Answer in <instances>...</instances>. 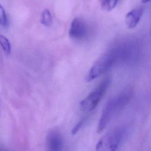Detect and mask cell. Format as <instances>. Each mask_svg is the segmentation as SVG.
<instances>
[{"label":"cell","instance_id":"7c38bea8","mask_svg":"<svg viewBox=\"0 0 151 151\" xmlns=\"http://www.w3.org/2000/svg\"><path fill=\"white\" fill-rule=\"evenodd\" d=\"M0 24L4 28H6L8 26V20L2 5H0Z\"/></svg>","mask_w":151,"mask_h":151},{"label":"cell","instance_id":"8fae6325","mask_svg":"<svg viewBox=\"0 0 151 151\" xmlns=\"http://www.w3.org/2000/svg\"><path fill=\"white\" fill-rule=\"evenodd\" d=\"M88 119V116H85L83 117L73 128L71 133L73 134H77L80 130L85 125V124L87 122V120Z\"/></svg>","mask_w":151,"mask_h":151},{"label":"cell","instance_id":"6da1fadb","mask_svg":"<svg viewBox=\"0 0 151 151\" xmlns=\"http://www.w3.org/2000/svg\"><path fill=\"white\" fill-rule=\"evenodd\" d=\"M132 91L126 90L110 99L105 104L98 123L97 132H102L110 121L129 103L132 97Z\"/></svg>","mask_w":151,"mask_h":151},{"label":"cell","instance_id":"30bf717a","mask_svg":"<svg viewBox=\"0 0 151 151\" xmlns=\"http://www.w3.org/2000/svg\"><path fill=\"white\" fill-rule=\"evenodd\" d=\"M118 0H101V6L106 11H111L116 5Z\"/></svg>","mask_w":151,"mask_h":151},{"label":"cell","instance_id":"8992f818","mask_svg":"<svg viewBox=\"0 0 151 151\" xmlns=\"http://www.w3.org/2000/svg\"><path fill=\"white\" fill-rule=\"evenodd\" d=\"M87 35V27L86 23L79 18H75L71 22L69 29L70 37L77 41L84 40Z\"/></svg>","mask_w":151,"mask_h":151},{"label":"cell","instance_id":"4fadbf2b","mask_svg":"<svg viewBox=\"0 0 151 151\" xmlns=\"http://www.w3.org/2000/svg\"><path fill=\"white\" fill-rule=\"evenodd\" d=\"M151 0H142V2H143V3H147V2H149V1H150Z\"/></svg>","mask_w":151,"mask_h":151},{"label":"cell","instance_id":"277c9868","mask_svg":"<svg viewBox=\"0 0 151 151\" xmlns=\"http://www.w3.org/2000/svg\"><path fill=\"white\" fill-rule=\"evenodd\" d=\"M111 80L110 77H106L87 96L80 104V109L85 112H90L98 105L108 88Z\"/></svg>","mask_w":151,"mask_h":151},{"label":"cell","instance_id":"ba28073f","mask_svg":"<svg viewBox=\"0 0 151 151\" xmlns=\"http://www.w3.org/2000/svg\"><path fill=\"white\" fill-rule=\"evenodd\" d=\"M52 16L48 9H44L41 15V22L45 27H50L52 24Z\"/></svg>","mask_w":151,"mask_h":151},{"label":"cell","instance_id":"9c48e42d","mask_svg":"<svg viewBox=\"0 0 151 151\" xmlns=\"http://www.w3.org/2000/svg\"><path fill=\"white\" fill-rule=\"evenodd\" d=\"M0 43L4 52L8 55L11 52V45L9 40L2 35H0Z\"/></svg>","mask_w":151,"mask_h":151},{"label":"cell","instance_id":"52a82bcc","mask_svg":"<svg viewBox=\"0 0 151 151\" xmlns=\"http://www.w3.org/2000/svg\"><path fill=\"white\" fill-rule=\"evenodd\" d=\"M143 11V8L139 7L131 10L126 14L125 22L129 28L133 29L137 26L142 18Z\"/></svg>","mask_w":151,"mask_h":151},{"label":"cell","instance_id":"7a4b0ae2","mask_svg":"<svg viewBox=\"0 0 151 151\" xmlns=\"http://www.w3.org/2000/svg\"><path fill=\"white\" fill-rule=\"evenodd\" d=\"M129 133L127 126L122 125L107 132L97 142L95 151H117Z\"/></svg>","mask_w":151,"mask_h":151},{"label":"cell","instance_id":"5b68a950","mask_svg":"<svg viewBox=\"0 0 151 151\" xmlns=\"http://www.w3.org/2000/svg\"><path fill=\"white\" fill-rule=\"evenodd\" d=\"M64 147V139L61 133L52 129L47 134L45 151H63Z\"/></svg>","mask_w":151,"mask_h":151},{"label":"cell","instance_id":"3957f363","mask_svg":"<svg viewBox=\"0 0 151 151\" xmlns=\"http://www.w3.org/2000/svg\"><path fill=\"white\" fill-rule=\"evenodd\" d=\"M118 63L119 60L117 55L114 50L112 48L103 54L94 63L86 76V81L89 82L97 78Z\"/></svg>","mask_w":151,"mask_h":151}]
</instances>
